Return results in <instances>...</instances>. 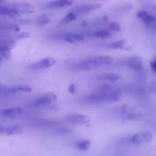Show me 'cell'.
<instances>
[{
	"instance_id": "277c9868",
	"label": "cell",
	"mask_w": 156,
	"mask_h": 156,
	"mask_svg": "<svg viewBox=\"0 0 156 156\" xmlns=\"http://www.w3.org/2000/svg\"><path fill=\"white\" fill-rule=\"evenodd\" d=\"M56 63V59L51 56L41 59L37 62H33L29 66V68L32 70H41L46 69L50 68L51 66H54Z\"/></svg>"
},
{
	"instance_id": "836d02e7",
	"label": "cell",
	"mask_w": 156,
	"mask_h": 156,
	"mask_svg": "<svg viewBox=\"0 0 156 156\" xmlns=\"http://www.w3.org/2000/svg\"><path fill=\"white\" fill-rule=\"evenodd\" d=\"M152 85H153L154 88H155V90L156 91V82H152Z\"/></svg>"
},
{
	"instance_id": "1f68e13d",
	"label": "cell",
	"mask_w": 156,
	"mask_h": 156,
	"mask_svg": "<svg viewBox=\"0 0 156 156\" xmlns=\"http://www.w3.org/2000/svg\"><path fill=\"white\" fill-rule=\"evenodd\" d=\"M7 87H6L3 83L0 82V91H1V92H3V91H7Z\"/></svg>"
},
{
	"instance_id": "44dd1931",
	"label": "cell",
	"mask_w": 156,
	"mask_h": 156,
	"mask_svg": "<svg viewBox=\"0 0 156 156\" xmlns=\"http://www.w3.org/2000/svg\"><path fill=\"white\" fill-rule=\"evenodd\" d=\"M109 21V18L107 15H102V16L96 17V18H93L91 21V22L88 23V25H93V26H99L105 24Z\"/></svg>"
},
{
	"instance_id": "52a82bcc",
	"label": "cell",
	"mask_w": 156,
	"mask_h": 156,
	"mask_svg": "<svg viewBox=\"0 0 156 156\" xmlns=\"http://www.w3.org/2000/svg\"><path fill=\"white\" fill-rule=\"evenodd\" d=\"M126 66L133 71L140 72L143 68V59L140 56H130L126 60Z\"/></svg>"
},
{
	"instance_id": "d4e9b609",
	"label": "cell",
	"mask_w": 156,
	"mask_h": 156,
	"mask_svg": "<svg viewBox=\"0 0 156 156\" xmlns=\"http://www.w3.org/2000/svg\"><path fill=\"white\" fill-rule=\"evenodd\" d=\"M51 19L52 18L50 17V15L45 14V15H40V16L37 18V22L38 25L44 26L48 24L51 21Z\"/></svg>"
},
{
	"instance_id": "4fadbf2b",
	"label": "cell",
	"mask_w": 156,
	"mask_h": 156,
	"mask_svg": "<svg viewBox=\"0 0 156 156\" xmlns=\"http://www.w3.org/2000/svg\"><path fill=\"white\" fill-rule=\"evenodd\" d=\"M98 79L100 81H103L106 83H114L118 81H120L122 79L121 75L118 74V73H105L98 77Z\"/></svg>"
},
{
	"instance_id": "d590c367",
	"label": "cell",
	"mask_w": 156,
	"mask_h": 156,
	"mask_svg": "<svg viewBox=\"0 0 156 156\" xmlns=\"http://www.w3.org/2000/svg\"><path fill=\"white\" fill-rule=\"evenodd\" d=\"M101 1H107V0H101Z\"/></svg>"
},
{
	"instance_id": "ffe728a7",
	"label": "cell",
	"mask_w": 156,
	"mask_h": 156,
	"mask_svg": "<svg viewBox=\"0 0 156 156\" xmlns=\"http://www.w3.org/2000/svg\"><path fill=\"white\" fill-rule=\"evenodd\" d=\"M91 146V142L88 140H82L77 141L74 144V147L79 151H87Z\"/></svg>"
},
{
	"instance_id": "8fae6325",
	"label": "cell",
	"mask_w": 156,
	"mask_h": 156,
	"mask_svg": "<svg viewBox=\"0 0 156 156\" xmlns=\"http://www.w3.org/2000/svg\"><path fill=\"white\" fill-rule=\"evenodd\" d=\"M108 47L109 48L112 49V50H128V51L132 50V46L130 45V44L127 41L124 39L118 40V41L110 43Z\"/></svg>"
},
{
	"instance_id": "9c48e42d",
	"label": "cell",
	"mask_w": 156,
	"mask_h": 156,
	"mask_svg": "<svg viewBox=\"0 0 156 156\" xmlns=\"http://www.w3.org/2000/svg\"><path fill=\"white\" fill-rule=\"evenodd\" d=\"M73 3V0H54V1L50 2L44 5V9H63V8L68 7L72 5Z\"/></svg>"
},
{
	"instance_id": "f546056e",
	"label": "cell",
	"mask_w": 156,
	"mask_h": 156,
	"mask_svg": "<svg viewBox=\"0 0 156 156\" xmlns=\"http://www.w3.org/2000/svg\"><path fill=\"white\" fill-rule=\"evenodd\" d=\"M68 91L71 94H74L76 91V86L75 84H71L68 88Z\"/></svg>"
},
{
	"instance_id": "ba28073f",
	"label": "cell",
	"mask_w": 156,
	"mask_h": 156,
	"mask_svg": "<svg viewBox=\"0 0 156 156\" xmlns=\"http://www.w3.org/2000/svg\"><path fill=\"white\" fill-rule=\"evenodd\" d=\"M98 68H100V66L98 64L95 58L84 60L76 66V69L79 71H91Z\"/></svg>"
},
{
	"instance_id": "f1b7e54d",
	"label": "cell",
	"mask_w": 156,
	"mask_h": 156,
	"mask_svg": "<svg viewBox=\"0 0 156 156\" xmlns=\"http://www.w3.org/2000/svg\"><path fill=\"white\" fill-rule=\"evenodd\" d=\"M31 34L28 32H22V33H20L19 34H18L16 36L17 40H21V39H26V38L30 37Z\"/></svg>"
},
{
	"instance_id": "6da1fadb",
	"label": "cell",
	"mask_w": 156,
	"mask_h": 156,
	"mask_svg": "<svg viewBox=\"0 0 156 156\" xmlns=\"http://www.w3.org/2000/svg\"><path fill=\"white\" fill-rule=\"evenodd\" d=\"M136 16L144 23L148 30L156 32V5H152L149 11H138Z\"/></svg>"
},
{
	"instance_id": "7a4b0ae2",
	"label": "cell",
	"mask_w": 156,
	"mask_h": 156,
	"mask_svg": "<svg viewBox=\"0 0 156 156\" xmlns=\"http://www.w3.org/2000/svg\"><path fill=\"white\" fill-rule=\"evenodd\" d=\"M57 95L53 92H47L38 96L34 101V105L42 108H50L56 104Z\"/></svg>"
},
{
	"instance_id": "2e32d148",
	"label": "cell",
	"mask_w": 156,
	"mask_h": 156,
	"mask_svg": "<svg viewBox=\"0 0 156 156\" xmlns=\"http://www.w3.org/2000/svg\"><path fill=\"white\" fill-rule=\"evenodd\" d=\"M136 107L133 105H123L121 106L116 108V111L119 113V114L123 116L126 114H131V113L136 112Z\"/></svg>"
},
{
	"instance_id": "7c38bea8",
	"label": "cell",
	"mask_w": 156,
	"mask_h": 156,
	"mask_svg": "<svg viewBox=\"0 0 156 156\" xmlns=\"http://www.w3.org/2000/svg\"><path fill=\"white\" fill-rule=\"evenodd\" d=\"M23 112H24V111H23L22 108H20V107H15V108H10L2 110L0 112V114L2 117H6V118L13 119L22 114Z\"/></svg>"
},
{
	"instance_id": "30bf717a",
	"label": "cell",
	"mask_w": 156,
	"mask_h": 156,
	"mask_svg": "<svg viewBox=\"0 0 156 156\" xmlns=\"http://www.w3.org/2000/svg\"><path fill=\"white\" fill-rule=\"evenodd\" d=\"M12 9L18 13L21 14H32L34 12V7L30 3H16L12 5Z\"/></svg>"
},
{
	"instance_id": "ac0fdd59",
	"label": "cell",
	"mask_w": 156,
	"mask_h": 156,
	"mask_svg": "<svg viewBox=\"0 0 156 156\" xmlns=\"http://www.w3.org/2000/svg\"><path fill=\"white\" fill-rule=\"evenodd\" d=\"M23 129L18 126H5L4 134L8 136H17L22 133Z\"/></svg>"
},
{
	"instance_id": "603a6c76",
	"label": "cell",
	"mask_w": 156,
	"mask_h": 156,
	"mask_svg": "<svg viewBox=\"0 0 156 156\" xmlns=\"http://www.w3.org/2000/svg\"><path fill=\"white\" fill-rule=\"evenodd\" d=\"M77 17L78 15H76L75 12H73V11H71V12H68V13L60 20L59 23H60V24H69V23H71L73 22V21H76Z\"/></svg>"
},
{
	"instance_id": "4316f807",
	"label": "cell",
	"mask_w": 156,
	"mask_h": 156,
	"mask_svg": "<svg viewBox=\"0 0 156 156\" xmlns=\"http://www.w3.org/2000/svg\"><path fill=\"white\" fill-rule=\"evenodd\" d=\"M108 29L111 31L119 32L121 30V27H120V24L117 21H111L108 24Z\"/></svg>"
},
{
	"instance_id": "484cf974",
	"label": "cell",
	"mask_w": 156,
	"mask_h": 156,
	"mask_svg": "<svg viewBox=\"0 0 156 156\" xmlns=\"http://www.w3.org/2000/svg\"><path fill=\"white\" fill-rule=\"evenodd\" d=\"M0 45L11 51L12 49L15 48L16 42L15 41H12V40H11V41H0Z\"/></svg>"
},
{
	"instance_id": "5bb4252c",
	"label": "cell",
	"mask_w": 156,
	"mask_h": 156,
	"mask_svg": "<svg viewBox=\"0 0 156 156\" xmlns=\"http://www.w3.org/2000/svg\"><path fill=\"white\" fill-rule=\"evenodd\" d=\"M65 41L69 44H79L85 41V37L80 34H69L65 37Z\"/></svg>"
},
{
	"instance_id": "83f0119b",
	"label": "cell",
	"mask_w": 156,
	"mask_h": 156,
	"mask_svg": "<svg viewBox=\"0 0 156 156\" xmlns=\"http://www.w3.org/2000/svg\"><path fill=\"white\" fill-rule=\"evenodd\" d=\"M0 56L4 57L5 59H10L11 51L8 50V49L5 48L2 46L0 45Z\"/></svg>"
},
{
	"instance_id": "8992f818",
	"label": "cell",
	"mask_w": 156,
	"mask_h": 156,
	"mask_svg": "<svg viewBox=\"0 0 156 156\" xmlns=\"http://www.w3.org/2000/svg\"><path fill=\"white\" fill-rule=\"evenodd\" d=\"M66 120L69 123L76 125H87L91 122L89 117L82 114H70L66 117Z\"/></svg>"
},
{
	"instance_id": "9a60e30c",
	"label": "cell",
	"mask_w": 156,
	"mask_h": 156,
	"mask_svg": "<svg viewBox=\"0 0 156 156\" xmlns=\"http://www.w3.org/2000/svg\"><path fill=\"white\" fill-rule=\"evenodd\" d=\"M0 15H5L12 18H17L20 16L19 14L17 13L12 7L4 5H0Z\"/></svg>"
},
{
	"instance_id": "5b68a950",
	"label": "cell",
	"mask_w": 156,
	"mask_h": 156,
	"mask_svg": "<svg viewBox=\"0 0 156 156\" xmlns=\"http://www.w3.org/2000/svg\"><path fill=\"white\" fill-rule=\"evenodd\" d=\"M101 4H100V3L79 5H77L73 8L72 11L75 12L77 15H82L89 13V12H93V11L98 10V9H101Z\"/></svg>"
},
{
	"instance_id": "7402d4cb",
	"label": "cell",
	"mask_w": 156,
	"mask_h": 156,
	"mask_svg": "<svg viewBox=\"0 0 156 156\" xmlns=\"http://www.w3.org/2000/svg\"><path fill=\"white\" fill-rule=\"evenodd\" d=\"M92 37L94 38H98V39L105 40L111 37V32L108 30L101 29V30H95V31L93 32Z\"/></svg>"
},
{
	"instance_id": "e575fe53",
	"label": "cell",
	"mask_w": 156,
	"mask_h": 156,
	"mask_svg": "<svg viewBox=\"0 0 156 156\" xmlns=\"http://www.w3.org/2000/svg\"><path fill=\"white\" fill-rule=\"evenodd\" d=\"M2 56H0V63L2 62Z\"/></svg>"
},
{
	"instance_id": "cb8c5ba5",
	"label": "cell",
	"mask_w": 156,
	"mask_h": 156,
	"mask_svg": "<svg viewBox=\"0 0 156 156\" xmlns=\"http://www.w3.org/2000/svg\"><path fill=\"white\" fill-rule=\"evenodd\" d=\"M142 114L140 112H133L131 114H126V115L122 116V119L125 120H131V121H138L141 120Z\"/></svg>"
},
{
	"instance_id": "e0dca14e",
	"label": "cell",
	"mask_w": 156,
	"mask_h": 156,
	"mask_svg": "<svg viewBox=\"0 0 156 156\" xmlns=\"http://www.w3.org/2000/svg\"><path fill=\"white\" fill-rule=\"evenodd\" d=\"M95 58L96 61H97L98 64L100 67L110 65L114 62V59L111 56H96Z\"/></svg>"
},
{
	"instance_id": "d6a6232c",
	"label": "cell",
	"mask_w": 156,
	"mask_h": 156,
	"mask_svg": "<svg viewBox=\"0 0 156 156\" xmlns=\"http://www.w3.org/2000/svg\"><path fill=\"white\" fill-rule=\"evenodd\" d=\"M5 128V126H0V134H4Z\"/></svg>"
},
{
	"instance_id": "d6986e66",
	"label": "cell",
	"mask_w": 156,
	"mask_h": 156,
	"mask_svg": "<svg viewBox=\"0 0 156 156\" xmlns=\"http://www.w3.org/2000/svg\"><path fill=\"white\" fill-rule=\"evenodd\" d=\"M9 92H24V93H30L32 91V88L29 85H17V86L12 87V88H9L7 90Z\"/></svg>"
},
{
	"instance_id": "3957f363",
	"label": "cell",
	"mask_w": 156,
	"mask_h": 156,
	"mask_svg": "<svg viewBox=\"0 0 156 156\" xmlns=\"http://www.w3.org/2000/svg\"><path fill=\"white\" fill-rule=\"evenodd\" d=\"M153 139V136L149 131H144V132L138 133L134 135L131 136L129 139V143L136 146H142L146 145L150 143Z\"/></svg>"
},
{
	"instance_id": "4dcf8cb0",
	"label": "cell",
	"mask_w": 156,
	"mask_h": 156,
	"mask_svg": "<svg viewBox=\"0 0 156 156\" xmlns=\"http://www.w3.org/2000/svg\"><path fill=\"white\" fill-rule=\"evenodd\" d=\"M150 67L152 69V72L156 74V57L153 60L150 61Z\"/></svg>"
}]
</instances>
